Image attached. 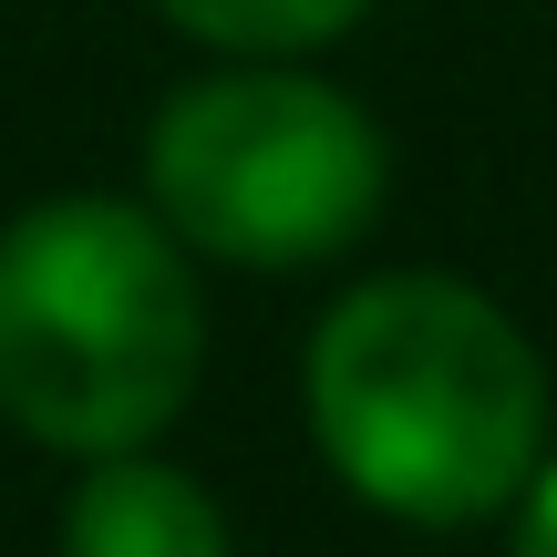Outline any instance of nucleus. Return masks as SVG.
<instances>
[{
	"mask_svg": "<svg viewBox=\"0 0 557 557\" xmlns=\"http://www.w3.org/2000/svg\"><path fill=\"white\" fill-rule=\"evenodd\" d=\"M517 496H527V517H517V557H557V465H537Z\"/></svg>",
	"mask_w": 557,
	"mask_h": 557,
	"instance_id": "6",
	"label": "nucleus"
},
{
	"mask_svg": "<svg viewBox=\"0 0 557 557\" xmlns=\"http://www.w3.org/2000/svg\"><path fill=\"white\" fill-rule=\"evenodd\" d=\"M207 310L176 227L124 197H52L0 227V413L52 455H124L186 413Z\"/></svg>",
	"mask_w": 557,
	"mask_h": 557,
	"instance_id": "2",
	"label": "nucleus"
},
{
	"mask_svg": "<svg viewBox=\"0 0 557 557\" xmlns=\"http://www.w3.org/2000/svg\"><path fill=\"white\" fill-rule=\"evenodd\" d=\"M310 434L341 485L413 527L496 517L547 444L527 331L465 278H372L310 341Z\"/></svg>",
	"mask_w": 557,
	"mask_h": 557,
	"instance_id": "1",
	"label": "nucleus"
},
{
	"mask_svg": "<svg viewBox=\"0 0 557 557\" xmlns=\"http://www.w3.org/2000/svg\"><path fill=\"white\" fill-rule=\"evenodd\" d=\"M156 11L218 52H310V41L351 32L372 0H156Z\"/></svg>",
	"mask_w": 557,
	"mask_h": 557,
	"instance_id": "5",
	"label": "nucleus"
},
{
	"mask_svg": "<svg viewBox=\"0 0 557 557\" xmlns=\"http://www.w3.org/2000/svg\"><path fill=\"white\" fill-rule=\"evenodd\" d=\"M62 557H227V527L207 506V485H186L176 465L124 444V455H94L73 517H62Z\"/></svg>",
	"mask_w": 557,
	"mask_h": 557,
	"instance_id": "4",
	"label": "nucleus"
},
{
	"mask_svg": "<svg viewBox=\"0 0 557 557\" xmlns=\"http://www.w3.org/2000/svg\"><path fill=\"white\" fill-rule=\"evenodd\" d=\"M145 176L176 238L248 269H299L372 227L382 135L310 73H207L156 114Z\"/></svg>",
	"mask_w": 557,
	"mask_h": 557,
	"instance_id": "3",
	"label": "nucleus"
}]
</instances>
